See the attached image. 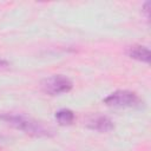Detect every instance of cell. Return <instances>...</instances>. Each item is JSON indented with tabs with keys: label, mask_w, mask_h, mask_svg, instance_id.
Returning a JSON list of instances; mask_svg holds the SVG:
<instances>
[{
	"label": "cell",
	"mask_w": 151,
	"mask_h": 151,
	"mask_svg": "<svg viewBox=\"0 0 151 151\" xmlns=\"http://www.w3.org/2000/svg\"><path fill=\"white\" fill-rule=\"evenodd\" d=\"M0 119L6 122L7 124L14 126L15 129L25 131L26 133H29V134H34V136H50V134H52V129L46 126L44 123L35 120L31 117H27L25 114L2 113V114H0Z\"/></svg>",
	"instance_id": "6da1fadb"
},
{
	"label": "cell",
	"mask_w": 151,
	"mask_h": 151,
	"mask_svg": "<svg viewBox=\"0 0 151 151\" xmlns=\"http://www.w3.org/2000/svg\"><path fill=\"white\" fill-rule=\"evenodd\" d=\"M104 104L114 109H127L139 106L142 103L137 93L129 90H118L104 99Z\"/></svg>",
	"instance_id": "7a4b0ae2"
},
{
	"label": "cell",
	"mask_w": 151,
	"mask_h": 151,
	"mask_svg": "<svg viewBox=\"0 0 151 151\" xmlns=\"http://www.w3.org/2000/svg\"><path fill=\"white\" fill-rule=\"evenodd\" d=\"M40 87L42 92L50 96H58L61 93H67L72 90L73 83L70 78L63 74H53L41 80Z\"/></svg>",
	"instance_id": "3957f363"
},
{
	"label": "cell",
	"mask_w": 151,
	"mask_h": 151,
	"mask_svg": "<svg viewBox=\"0 0 151 151\" xmlns=\"http://www.w3.org/2000/svg\"><path fill=\"white\" fill-rule=\"evenodd\" d=\"M86 126L91 130L99 131V132H109L114 129L113 122L106 116H96V117L91 118L87 122Z\"/></svg>",
	"instance_id": "277c9868"
},
{
	"label": "cell",
	"mask_w": 151,
	"mask_h": 151,
	"mask_svg": "<svg viewBox=\"0 0 151 151\" xmlns=\"http://www.w3.org/2000/svg\"><path fill=\"white\" fill-rule=\"evenodd\" d=\"M127 54L136 59V60H139V61H143V63H146L149 64L150 63V51L147 47L145 46H140V45H133L131 47H129V51H127Z\"/></svg>",
	"instance_id": "5b68a950"
},
{
	"label": "cell",
	"mask_w": 151,
	"mask_h": 151,
	"mask_svg": "<svg viewBox=\"0 0 151 151\" xmlns=\"http://www.w3.org/2000/svg\"><path fill=\"white\" fill-rule=\"evenodd\" d=\"M55 119L60 125H70L74 120V113L68 109H61L55 113Z\"/></svg>",
	"instance_id": "8992f818"
},
{
	"label": "cell",
	"mask_w": 151,
	"mask_h": 151,
	"mask_svg": "<svg viewBox=\"0 0 151 151\" xmlns=\"http://www.w3.org/2000/svg\"><path fill=\"white\" fill-rule=\"evenodd\" d=\"M149 7H150V2L147 1V2H145V5H144V12L146 13V17L149 18Z\"/></svg>",
	"instance_id": "52a82bcc"
},
{
	"label": "cell",
	"mask_w": 151,
	"mask_h": 151,
	"mask_svg": "<svg viewBox=\"0 0 151 151\" xmlns=\"http://www.w3.org/2000/svg\"><path fill=\"white\" fill-rule=\"evenodd\" d=\"M0 65H7V63L6 61H0Z\"/></svg>",
	"instance_id": "ba28073f"
}]
</instances>
